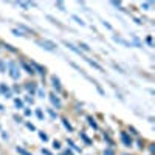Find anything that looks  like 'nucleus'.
<instances>
[{"label":"nucleus","instance_id":"nucleus-27","mask_svg":"<svg viewBox=\"0 0 155 155\" xmlns=\"http://www.w3.org/2000/svg\"><path fill=\"white\" fill-rule=\"evenodd\" d=\"M17 5H19V6H22V8H25V10H26V8L30 6V3H23V2H19Z\"/></svg>","mask_w":155,"mask_h":155},{"label":"nucleus","instance_id":"nucleus-2","mask_svg":"<svg viewBox=\"0 0 155 155\" xmlns=\"http://www.w3.org/2000/svg\"><path fill=\"white\" fill-rule=\"evenodd\" d=\"M37 45L39 47H42V48H45V50H48V51H54L56 50V47L58 45L56 43H53V42H50V40H37Z\"/></svg>","mask_w":155,"mask_h":155},{"label":"nucleus","instance_id":"nucleus-7","mask_svg":"<svg viewBox=\"0 0 155 155\" xmlns=\"http://www.w3.org/2000/svg\"><path fill=\"white\" fill-rule=\"evenodd\" d=\"M82 59H84L87 64H90V65H92L93 68H96V70H99V71H103V67L99 65L98 62H95V61H92V59H88V58H85V56H82Z\"/></svg>","mask_w":155,"mask_h":155},{"label":"nucleus","instance_id":"nucleus-30","mask_svg":"<svg viewBox=\"0 0 155 155\" xmlns=\"http://www.w3.org/2000/svg\"><path fill=\"white\" fill-rule=\"evenodd\" d=\"M37 95H39L40 98H43V96H45V93H43V90H42V88H39V90H37Z\"/></svg>","mask_w":155,"mask_h":155},{"label":"nucleus","instance_id":"nucleus-11","mask_svg":"<svg viewBox=\"0 0 155 155\" xmlns=\"http://www.w3.org/2000/svg\"><path fill=\"white\" fill-rule=\"evenodd\" d=\"M62 124H64V127H65V129H67L68 132H73V126L68 123L67 118H62Z\"/></svg>","mask_w":155,"mask_h":155},{"label":"nucleus","instance_id":"nucleus-22","mask_svg":"<svg viewBox=\"0 0 155 155\" xmlns=\"http://www.w3.org/2000/svg\"><path fill=\"white\" fill-rule=\"evenodd\" d=\"M81 136H82V140H84L87 144H90V143H92V141H90V138H88V136H87L85 133H81Z\"/></svg>","mask_w":155,"mask_h":155},{"label":"nucleus","instance_id":"nucleus-25","mask_svg":"<svg viewBox=\"0 0 155 155\" xmlns=\"http://www.w3.org/2000/svg\"><path fill=\"white\" fill-rule=\"evenodd\" d=\"M26 88H28V90H30V92L33 93V92H34V90H36V85H34V84H28V85H26Z\"/></svg>","mask_w":155,"mask_h":155},{"label":"nucleus","instance_id":"nucleus-6","mask_svg":"<svg viewBox=\"0 0 155 155\" xmlns=\"http://www.w3.org/2000/svg\"><path fill=\"white\" fill-rule=\"evenodd\" d=\"M121 140H123L124 146H127V148H130V146H132V138L129 136V133H126V132H121Z\"/></svg>","mask_w":155,"mask_h":155},{"label":"nucleus","instance_id":"nucleus-31","mask_svg":"<svg viewBox=\"0 0 155 155\" xmlns=\"http://www.w3.org/2000/svg\"><path fill=\"white\" fill-rule=\"evenodd\" d=\"M42 154H43V155H53V154L48 151V149H42Z\"/></svg>","mask_w":155,"mask_h":155},{"label":"nucleus","instance_id":"nucleus-9","mask_svg":"<svg viewBox=\"0 0 155 155\" xmlns=\"http://www.w3.org/2000/svg\"><path fill=\"white\" fill-rule=\"evenodd\" d=\"M64 43H65V45H67V47H68L71 51H75L76 54H79V56L82 58V51H81L79 48H76V47H75V45H73V43H70V42H64Z\"/></svg>","mask_w":155,"mask_h":155},{"label":"nucleus","instance_id":"nucleus-28","mask_svg":"<svg viewBox=\"0 0 155 155\" xmlns=\"http://www.w3.org/2000/svg\"><path fill=\"white\" fill-rule=\"evenodd\" d=\"M13 33H14L16 36H25V34H23V33H22L20 30H13Z\"/></svg>","mask_w":155,"mask_h":155},{"label":"nucleus","instance_id":"nucleus-24","mask_svg":"<svg viewBox=\"0 0 155 155\" xmlns=\"http://www.w3.org/2000/svg\"><path fill=\"white\" fill-rule=\"evenodd\" d=\"M56 6L59 8L61 11H65V8H64V3H62V2H56Z\"/></svg>","mask_w":155,"mask_h":155},{"label":"nucleus","instance_id":"nucleus-5","mask_svg":"<svg viewBox=\"0 0 155 155\" xmlns=\"http://www.w3.org/2000/svg\"><path fill=\"white\" fill-rule=\"evenodd\" d=\"M51 82H53V87L56 92H62V85H61V81L58 76H51Z\"/></svg>","mask_w":155,"mask_h":155},{"label":"nucleus","instance_id":"nucleus-23","mask_svg":"<svg viewBox=\"0 0 155 155\" xmlns=\"http://www.w3.org/2000/svg\"><path fill=\"white\" fill-rule=\"evenodd\" d=\"M5 47H6V50H10V51H13V53L17 51L16 48H13V45H10V43H5Z\"/></svg>","mask_w":155,"mask_h":155},{"label":"nucleus","instance_id":"nucleus-12","mask_svg":"<svg viewBox=\"0 0 155 155\" xmlns=\"http://www.w3.org/2000/svg\"><path fill=\"white\" fill-rule=\"evenodd\" d=\"M113 39H115L116 42H120V43H123L124 47H132V45H130L129 42H127V40H124L123 37H118V36H113Z\"/></svg>","mask_w":155,"mask_h":155},{"label":"nucleus","instance_id":"nucleus-18","mask_svg":"<svg viewBox=\"0 0 155 155\" xmlns=\"http://www.w3.org/2000/svg\"><path fill=\"white\" fill-rule=\"evenodd\" d=\"M73 19H75V20H76V22H78L79 25H82V26L85 25V22H84L82 19H79V17H78V16H73Z\"/></svg>","mask_w":155,"mask_h":155},{"label":"nucleus","instance_id":"nucleus-15","mask_svg":"<svg viewBox=\"0 0 155 155\" xmlns=\"http://www.w3.org/2000/svg\"><path fill=\"white\" fill-rule=\"evenodd\" d=\"M67 143L70 144V148H71V149H75V151H78V152H81V149L78 148V146H76L75 143H73V140H67Z\"/></svg>","mask_w":155,"mask_h":155},{"label":"nucleus","instance_id":"nucleus-14","mask_svg":"<svg viewBox=\"0 0 155 155\" xmlns=\"http://www.w3.org/2000/svg\"><path fill=\"white\" fill-rule=\"evenodd\" d=\"M16 151H17V154H20V155H31L28 151H25L23 148H16Z\"/></svg>","mask_w":155,"mask_h":155},{"label":"nucleus","instance_id":"nucleus-35","mask_svg":"<svg viewBox=\"0 0 155 155\" xmlns=\"http://www.w3.org/2000/svg\"><path fill=\"white\" fill-rule=\"evenodd\" d=\"M14 120H16L17 123H22V118H20V116H17V115L14 116Z\"/></svg>","mask_w":155,"mask_h":155},{"label":"nucleus","instance_id":"nucleus-17","mask_svg":"<svg viewBox=\"0 0 155 155\" xmlns=\"http://www.w3.org/2000/svg\"><path fill=\"white\" fill-rule=\"evenodd\" d=\"M14 104H16L17 109H23V103L20 101V99H14Z\"/></svg>","mask_w":155,"mask_h":155},{"label":"nucleus","instance_id":"nucleus-33","mask_svg":"<svg viewBox=\"0 0 155 155\" xmlns=\"http://www.w3.org/2000/svg\"><path fill=\"white\" fill-rule=\"evenodd\" d=\"M48 113H50V116H51V118H56V112H53V110H48Z\"/></svg>","mask_w":155,"mask_h":155},{"label":"nucleus","instance_id":"nucleus-38","mask_svg":"<svg viewBox=\"0 0 155 155\" xmlns=\"http://www.w3.org/2000/svg\"><path fill=\"white\" fill-rule=\"evenodd\" d=\"M130 132H132L133 135H138V133H136V129H133V127H130Z\"/></svg>","mask_w":155,"mask_h":155},{"label":"nucleus","instance_id":"nucleus-29","mask_svg":"<svg viewBox=\"0 0 155 155\" xmlns=\"http://www.w3.org/2000/svg\"><path fill=\"white\" fill-rule=\"evenodd\" d=\"M0 71H5V61H0Z\"/></svg>","mask_w":155,"mask_h":155},{"label":"nucleus","instance_id":"nucleus-19","mask_svg":"<svg viewBox=\"0 0 155 155\" xmlns=\"http://www.w3.org/2000/svg\"><path fill=\"white\" fill-rule=\"evenodd\" d=\"M39 138H40V140H43V141H48V136L45 135L43 132H39Z\"/></svg>","mask_w":155,"mask_h":155},{"label":"nucleus","instance_id":"nucleus-34","mask_svg":"<svg viewBox=\"0 0 155 155\" xmlns=\"http://www.w3.org/2000/svg\"><path fill=\"white\" fill-rule=\"evenodd\" d=\"M23 113H25V116H30V115H31V110H28V109H25V112H23Z\"/></svg>","mask_w":155,"mask_h":155},{"label":"nucleus","instance_id":"nucleus-36","mask_svg":"<svg viewBox=\"0 0 155 155\" xmlns=\"http://www.w3.org/2000/svg\"><path fill=\"white\" fill-rule=\"evenodd\" d=\"M103 23H104V26H107L109 30H112V25H110V23H107V22H103Z\"/></svg>","mask_w":155,"mask_h":155},{"label":"nucleus","instance_id":"nucleus-26","mask_svg":"<svg viewBox=\"0 0 155 155\" xmlns=\"http://www.w3.org/2000/svg\"><path fill=\"white\" fill-rule=\"evenodd\" d=\"M53 148H54V149H61V143H59V141H54V143H53Z\"/></svg>","mask_w":155,"mask_h":155},{"label":"nucleus","instance_id":"nucleus-10","mask_svg":"<svg viewBox=\"0 0 155 155\" xmlns=\"http://www.w3.org/2000/svg\"><path fill=\"white\" fill-rule=\"evenodd\" d=\"M0 92H2L6 98H11V92H10V88H8L5 84H0Z\"/></svg>","mask_w":155,"mask_h":155},{"label":"nucleus","instance_id":"nucleus-32","mask_svg":"<svg viewBox=\"0 0 155 155\" xmlns=\"http://www.w3.org/2000/svg\"><path fill=\"white\" fill-rule=\"evenodd\" d=\"M26 127H28L30 130H36V127H34V126H33L31 123H28V124H26Z\"/></svg>","mask_w":155,"mask_h":155},{"label":"nucleus","instance_id":"nucleus-20","mask_svg":"<svg viewBox=\"0 0 155 155\" xmlns=\"http://www.w3.org/2000/svg\"><path fill=\"white\" fill-rule=\"evenodd\" d=\"M104 155H115V151L110 148V149H106L104 151Z\"/></svg>","mask_w":155,"mask_h":155},{"label":"nucleus","instance_id":"nucleus-1","mask_svg":"<svg viewBox=\"0 0 155 155\" xmlns=\"http://www.w3.org/2000/svg\"><path fill=\"white\" fill-rule=\"evenodd\" d=\"M8 67H10V76L13 79L20 78V70H19V65H17L16 62H8Z\"/></svg>","mask_w":155,"mask_h":155},{"label":"nucleus","instance_id":"nucleus-3","mask_svg":"<svg viewBox=\"0 0 155 155\" xmlns=\"http://www.w3.org/2000/svg\"><path fill=\"white\" fill-rule=\"evenodd\" d=\"M30 65L33 67L34 73H39V75L45 76V73H47V70H45V67H42L40 64H37V62H34V61H31V62H30Z\"/></svg>","mask_w":155,"mask_h":155},{"label":"nucleus","instance_id":"nucleus-4","mask_svg":"<svg viewBox=\"0 0 155 155\" xmlns=\"http://www.w3.org/2000/svg\"><path fill=\"white\" fill-rule=\"evenodd\" d=\"M50 101H51V104L56 107V109H61L62 107V103H61V99L54 95V93H50Z\"/></svg>","mask_w":155,"mask_h":155},{"label":"nucleus","instance_id":"nucleus-37","mask_svg":"<svg viewBox=\"0 0 155 155\" xmlns=\"http://www.w3.org/2000/svg\"><path fill=\"white\" fill-rule=\"evenodd\" d=\"M64 155H73V152H71L70 149H67V151H65V154H64Z\"/></svg>","mask_w":155,"mask_h":155},{"label":"nucleus","instance_id":"nucleus-8","mask_svg":"<svg viewBox=\"0 0 155 155\" xmlns=\"http://www.w3.org/2000/svg\"><path fill=\"white\" fill-rule=\"evenodd\" d=\"M20 64H22V67H23V70H25L26 73H28V75H34V70H33V67L30 65L28 62H25V61H22Z\"/></svg>","mask_w":155,"mask_h":155},{"label":"nucleus","instance_id":"nucleus-21","mask_svg":"<svg viewBox=\"0 0 155 155\" xmlns=\"http://www.w3.org/2000/svg\"><path fill=\"white\" fill-rule=\"evenodd\" d=\"M36 115H37V118H39V120H43V113H42V110H40V109H37V110H36Z\"/></svg>","mask_w":155,"mask_h":155},{"label":"nucleus","instance_id":"nucleus-13","mask_svg":"<svg viewBox=\"0 0 155 155\" xmlns=\"http://www.w3.org/2000/svg\"><path fill=\"white\" fill-rule=\"evenodd\" d=\"M87 121H88V124H90V126H92V127H93V129H95V130L98 129V124H96V121L93 120V118H92V116H87Z\"/></svg>","mask_w":155,"mask_h":155},{"label":"nucleus","instance_id":"nucleus-16","mask_svg":"<svg viewBox=\"0 0 155 155\" xmlns=\"http://www.w3.org/2000/svg\"><path fill=\"white\" fill-rule=\"evenodd\" d=\"M79 50H84V51H90V47H88V45L87 43H84V42H79Z\"/></svg>","mask_w":155,"mask_h":155}]
</instances>
